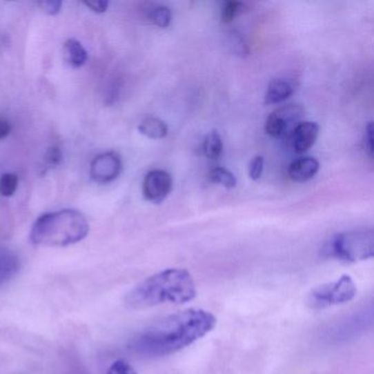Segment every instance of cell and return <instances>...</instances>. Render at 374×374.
Masks as SVG:
<instances>
[{"label": "cell", "instance_id": "cell-1", "mask_svg": "<svg viewBox=\"0 0 374 374\" xmlns=\"http://www.w3.org/2000/svg\"><path fill=\"white\" fill-rule=\"evenodd\" d=\"M217 323L208 311L188 308L154 324L132 340L130 349L144 358L174 355L212 332Z\"/></svg>", "mask_w": 374, "mask_h": 374}, {"label": "cell", "instance_id": "cell-2", "mask_svg": "<svg viewBox=\"0 0 374 374\" xmlns=\"http://www.w3.org/2000/svg\"><path fill=\"white\" fill-rule=\"evenodd\" d=\"M195 297L197 286L191 273L181 268H169L134 286L126 294V304L132 310H143L165 303L184 304Z\"/></svg>", "mask_w": 374, "mask_h": 374}, {"label": "cell", "instance_id": "cell-3", "mask_svg": "<svg viewBox=\"0 0 374 374\" xmlns=\"http://www.w3.org/2000/svg\"><path fill=\"white\" fill-rule=\"evenodd\" d=\"M89 224L81 212L72 208L43 214L30 232V241L38 246L65 247L88 235Z\"/></svg>", "mask_w": 374, "mask_h": 374}, {"label": "cell", "instance_id": "cell-4", "mask_svg": "<svg viewBox=\"0 0 374 374\" xmlns=\"http://www.w3.org/2000/svg\"><path fill=\"white\" fill-rule=\"evenodd\" d=\"M323 256L339 262H364L374 256L373 230H349L335 235L324 246Z\"/></svg>", "mask_w": 374, "mask_h": 374}, {"label": "cell", "instance_id": "cell-5", "mask_svg": "<svg viewBox=\"0 0 374 374\" xmlns=\"http://www.w3.org/2000/svg\"><path fill=\"white\" fill-rule=\"evenodd\" d=\"M357 286L351 275L316 286L308 293L306 303L313 310H324L335 305L351 302L357 295Z\"/></svg>", "mask_w": 374, "mask_h": 374}, {"label": "cell", "instance_id": "cell-6", "mask_svg": "<svg viewBox=\"0 0 374 374\" xmlns=\"http://www.w3.org/2000/svg\"><path fill=\"white\" fill-rule=\"evenodd\" d=\"M304 112L299 104H286L275 109L266 120V133L273 139H290L294 128L302 122Z\"/></svg>", "mask_w": 374, "mask_h": 374}, {"label": "cell", "instance_id": "cell-7", "mask_svg": "<svg viewBox=\"0 0 374 374\" xmlns=\"http://www.w3.org/2000/svg\"><path fill=\"white\" fill-rule=\"evenodd\" d=\"M122 171V159L118 152H102L91 161V179L97 184H109L115 181Z\"/></svg>", "mask_w": 374, "mask_h": 374}, {"label": "cell", "instance_id": "cell-8", "mask_svg": "<svg viewBox=\"0 0 374 374\" xmlns=\"http://www.w3.org/2000/svg\"><path fill=\"white\" fill-rule=\"evenodd\" d=\"M173 189V177L166 170L155 169L147 173L143 181V195L152 204H161Z\"/></svg>", "mask_w": 374, "mask_h": 374}, {"label": "cell", "instance_id": "cell-9", "mask_svg": "<svg viewBox=\"0 0 374 374\" xmlns=\"http://www.w3.org/2000/svg\"><path fill=\"white\" fill-rule=\"evenodd\" d=\"M318 134H319V126L317 124L311 122V121L301 122L297 128H294L290 137L294 152L297 154H304L308 152L317 141Z\"/></svg>", "mask_w": 374, "mask_h": 374}, {"label": "cell", "instance_id": "cell-10", "mask_svg": "<svg viewBox=\"0 0 374 374\" xmlns=\"http://www.w3.org/2000/svg\"><path fill=\"white\" fill-rule=\"evenodd\" d=\"M319 170V163L316 158L301 157L290 164L288 176L294 182H306L313 179Z\"/></svg>", "mask_w": 374, "mask_h": 374}, {"label": "cell", "instance_id": "cell-11", "mask_svg": "<svg viewBox=\"0 0 374 374\" xmlns=\"http://www.w3.org/2000/svg\"><path fill=\"white\" fill-rule=\"evenodd\" d=\"M295 83L291 79L286 78H277L273 79L269 86L265 95L266 104H277L286 101L295 91Z\"/></svg>", "mask_w": 374, "mask_h": 374}, {"label": "cell", "instance_id": "cell-12", "mask_svg": "<svg viewBox=\"0 0 374 374\" xmlns=\"http://www.w3.org/2000/svg\"><path fill=\"white\" fill-rule=\"evenodd\" d=\"M63 57H64L65 62L74 68L83 66L88 59V54L83 44L75 39H70L64 43Z\"/></svg>", "mask_w": 374, "mask_h": 374}, {"label": "cell", "instance_id": "cell-13", "mask_svg": "<svg viewBox=\"0 0 374 374\" xmlns=\"http://www.w3.org/2000/svg\"><path fill=\"white\" fill-rule=\"evenodd\" d=\"M139 131L148 139H161L167 137L168 126L161 119L148 117L139 124Z\"/></svg>", "mask_w": 374, "mask_h": 374}, {"label": "cell", "instance_id": "cell-14", "mask_svg": "<svg viewBox=\"0 0 374 374\" xmlns=\"http://www.w3.org/2000/svg\"><path fill=\"white\" fill-rule=\"evenodd\" d=\"M223 152L222 137L217 131H212L206 135L204 142V155L211 159L217 161Z\"/></svg>", "mask_w": 374, "mask_h": 374}, {"label": "cell", "instance_id": "cell-15", "mask_svg": "<svg viewBox=\"0 0 374 374\" xmlns=\"http://www.w3.org/2000/svg\"><path fill=\"white\" fill-rule=\"evenodd\" d=\"M208 179L211 180L213 184L222 186L226 189H233L237 185L236 177L230 170L223 168V167H215V168L211 169L208 173Z\"/></svg>", "mask_w": 374, "mask_h": 374}, {"label": "cell", "instance_id": "cell-16", "mask_svg": "<svg viewBox=\"0 0 374 374\" xmlns=\"http://www.w3.org/2000/svg\"><path fill=\"white\" fill-rule=\"evenodd\" d=\"M147 19L150 20V23L154 24L156 27L166 29L170 24L173 14L167 6H157L148 12Z\"/></svg>", "mask_w": 374, "mask_h": 374}, {"label": "cell", "instance_id": "cell-17", "mask_svg": "<svg viewBox=\"0 0 374 374\" xmlns=\"http://www.w3.org/2000/svg\"><path fill=\"white\" fill-rule=\"evenodd\" d=\"M19 269V262L16 257L12 255H0V284H3L6 281L14 275Z\"/></svg>", "mask_w": 374, "mask_h": 374}, {"label": "cell", "instance_id": "cell-18", "mask_svg": "<svg viewBox=\"0 0 374 374\" xmlns=\"http://www.w3.org/2000/svg\"><path fill=\"white\" fill-rule=\"evenodd\" d=\"M246 5L241 1L230 0L223 3L222 10H221V20L223 23H230L235 20L236 17L243 14L246 10Z\"/></svg>", "mask_w": 374, "mask_h": 374}, {"label": "cell", "instance_id": "cell-19", "mask_svg": "<svg viewBox=\"0 0 374 374\" xmlns=\"http://www.w3.org/2000/svg\"><path fill=\"white\" fill-rule=\"evenodd\" d=\"M19 184V178L12 173H6L0 177V195L5 198H10L16 193Z\"/></svg>", "mask_w": 374, "mask_h": 374}, {"label": "cell", "instance_id": "cell-20", "mask_svg": "<svg viewBox=\"0 0 374 374\" xmlns=\"http://www.w3.org/2000/svg\"><path fill=\"white\" fill-rule=\"evenodd\" d=\"M230 46L233 48V52L237 54L239 57H246L249 54V48L243 37L239 33L234 32L230 35Z\"/></svg>", "mask_w": 374, "mask_h": 374}, {"label": "cell", "instance_id": "cell-21", "mask_svg": "<svg viewBox=\"0 0 374 374\" xmlns=\"http://www.w3.org/2000/svg\"><path fill=\"white\" fill-rule=\"evenodd\" d=\"M265 167V159L262 156H256V157L249 164V177L253 180H258L262 178Z\"/></svg>", "mask_w": 374, "mask_h": 374}, {"label": "cell", "instance_id": "cell-22", "mask_svg": "<svg viewBox=\"0 0 374 374\" xmlns=\"http://www.w3.org/2000/svg\"><path fill=\"white\" fill-rule=\"evenodd\" d=\"M63 154L59 150V147L52 146L46 150L44 161L48 167L59 166V164L62 163Z\"/></svg>", "mask_w": 374, "mask_h": 374}, {"label": "cell", "instance_id": "cell-23", "mask_svg": "<svg viewBox=\"0 0 374 374\" xmlns=\"http://www.w3.org/2000/svg\"><path fill=\"white\" fill-rule=\"evenodd\" d=\"M37 5L43 12H46L50 16H55L59 14L62 8V1H59V0H43V1H39Z\"/></svg>", "mask_w": 374, "mask_h": 374}, {"label": "cell", "instance_id": "cell-24", "mask_svg": "<svg viewBox=\"0 0 374 374\" xmlns=\"http://www.w3.org/2000/svg\"><path fill=\"white\" fill-rule=\"evenodd\" d=\"M108 374H137V372L126 361L117 360L110 366Z\"/></svg>", "mask_w": 374, "mask_h": 374}, {"label": "cell", "instance_id": "cell-25", "mask_svg": "<svg viewBox=\"0 0 374 374\" xmlns=\"http://www.w3.org/2000/svg\"><path fill=\"white\" fill-rule=\"evenodd\" d=\"M83 3L96 14H104L109 7V3L106 0H89V1H83Z\"/></svg>", "mask_w": 374, "mask_h": 374}, {"label": "cell", "instance_id": "cell-26", "mask_svg": "<svg viewBox=\"0 0 374 374\" xmlns=\"http://www.w3.org/2000/svg\"><path fill=\"white\" fill-rule=\"evenodd\" d=\"M364 146L366 150L369 154L370 157L373 156V124H369L366 128V134H364Z\"/></svg>", "mask_w": 374, "mask_h": 374}, {"label": "cell", "instance_id": "cell-27", "mask_svg": "<svg viewBox=\"0 0 374 374\" xmlns=\"http://www.w3.org/2000/svg\"><path fill=\"white\" fill-rule=\"evenodd\" d=\"M11 132V126L8 121L0 119V141L8 137Z\"/></svg>", "mask_w": 374, "mask_h": 374}]
</instances>
